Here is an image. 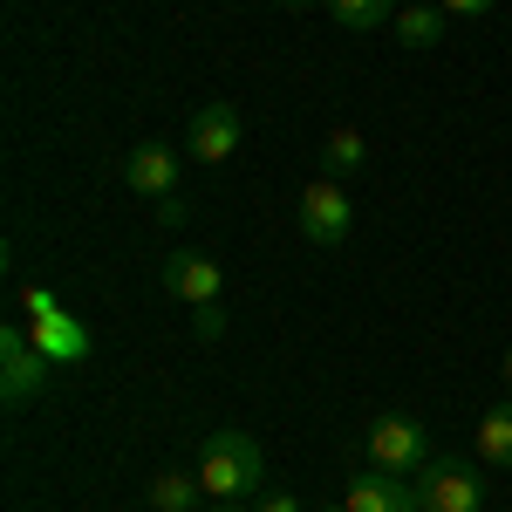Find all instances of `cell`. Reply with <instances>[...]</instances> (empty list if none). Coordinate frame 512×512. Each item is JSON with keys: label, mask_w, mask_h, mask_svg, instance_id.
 Returning a JSON list of instances; mask_svg holds the SVG:
<instances>
[{"label": "cell", "mask_w": 512, "mask_h": 512, "mask_svg": "<svg viewBox=\"0 0 512 512\" xmlns=\"http://www.w3.org/2000/svg\"><path fill=\"white\" fill-rule=\"evenodd\" d=\"M321 512H349V506H321Z\"/></svg>", "instance_id": "cell-21"}, {"label": "cell", "mask_w": 512, "mask_h": 512, "mask_svg": "<svg viewBox=\"0 0 512 512\" xmlns=\"http://www.w3.org/2000/svg\"><path fill=\"white\" fill-rule=\"evenodd\" d=\"M198 492H205L198 472H158V478H151V492H144V506H151V512H192Z\"/></svg>", "instance_id": "cell-13"}, {"label": "cell", "mask_w": 512, "mask_h": 512, "mask_svg": "<svg viewBox=\"0 0 512 512\" xmlns=\"http://www.w3.org/2000/svg\"><path fill=\"white\" fill-rule=\"evenodd\" d=\"M342 506L349 512H424V499H417V478H396V472H362L349 478V492H342Z\"/></svg>", "instance_id": "cell-8"}, {"label": "cell", "mask_w": 512, "mask_h": 512, "mask_svg": "<svg viewBox=\"0 0 512 512\" xmlns=\"http://www.w3.org/2000/svg\"><path fill=\"white\" fill-rule=\"evenodd\" d=\"M158 274H164V294H171V301H185V308H212V301H219V287H226L219 260H205V253H171Z\"/></svg>", "instance_id": "cell-7"}, {"label": "cell", "mask_w": 512, "mask_h": 512, "mask_svg": "<svg viewBox=\"0 0 512 512\" xmlns=\"http://www.w3.org/2000/svg\"><path fill=\"white\" fill-rule=\"evenodd\" d=\"M328 14H335L342 35H376L396 21V0H328Z\"/></svg>", "instance_id": "cell-11"}, {"label": "cell", "mask_w": 512, "mask_h": 512, "mask_svg": "<svg viewBox=\"0 0 512 512\" xmlns=\"http://www.w3.org/2000/svg\"><path fill=\"white\" fill-rule=\"evenodd\" d=\"M437 7H444V14H465V21H478V14H492L499 0H437Z\"/></svg>", "instance_id": "cell-16"}, {"label": "cell", "mask_w": 512, "mask_h": 512, "mask_svg": "<svg viewBox=\"0 0 512 512\" xmlns=\"http://www.w3.org/2000/svg\"><path fill=\"white\" fill-rule=\"evenodd\" d=\"M198 485L205 499H260L267 492V458H260V437L239 431V424H219L198 451Z\"/></svg>", "instance_id": "cell-1"}, {"label": "cell", "mask_w": 512, "mask_h": 512, "mask_svg": "<svg viewBox=\"0 0 512 512\" xmlns=\"http://www.w3.org/2000/svg\"><path fill=\"white\" fill-rule=\"evenodd\" d=\"M212 512H246V506H239V499H219V506H212Z\"/></svg>", "instance_id": "cell-18"}, {"label": "cell", "mask_w": 512, "mask_h": 512, "mask_svg": "<svg viewBox=\"0 0 512 512\" xmlns=\"http://www.w3.org/2000/svg\"><path fill=\"white\" fill-rule=\"evenodd\" d=\"M239 137H246V123H239L233 103H198L192 123H185V151L198 164H226L239 151Z\"/></svg>", "instance_id": "cell-5"}, {"label": "cell", "mask_w": 512, "mask_h": 512, "mask_svg": "<svg viewBox=\"0 0 512 512\" xmlns=\"http://www.w3.org/2000/svg\"><path fill=\"white\" fill-rule=\"evenodd\" d=\"M123 185L137 198H151V205H164V198H178V151L171 144H137L130 158H123Z\"/></svg>", "instance_id": "cell-6"}, {"label": "cell", "mask_w": 512, "mask_h": 512, "mask_svg": "<svg viewBox=\"0 0 512 512\" xmlns=\"http://www.w3.org/2000/svg\"><path fill=\"white\" fill-rule=\"evenodd\" d=\"M35 383H41V369L21 355V335H7V403H21Z\"/></svg>", "instance_id": "cell-14"}, {"label": "cell", "mask_w": 512, "mask_h": 512, "mask_svg": "<svg viewBox=\"0 0 512 512\" xmlns=\"http://www.w3.org/2000/svg\"><path fill=\"white\" fill-rule=\"evenodd\" d=\"M260 512H301V499L280 492V485H267V492H260Z\"/></svg>", "instance_id": "cell-15"}, {"label": "cell", "mask_w": 512, "mask_h": 512, "mask_svg": "<svg viewBox=\"0 0 512 512\" xmlns=\"http://www.w3.org/2000/svg\"><path fill=\"white\" fill-rule=\"evenodd\" d=\"M280 7H315V0H280ZM321 7H328V0H321Z\"/></svg>", "instance_id": "cell-20"}, {"label": "cell", "mask_w": 512, "mask_h": 512, "mask_svg": "<svg viewBox=\"0 0 512 512\" xmlns=\"http://www.w3.org/2000/svg\"><path fill=\"white\" fill-rule=\"evenodd\" d=\"M369 465H376V472H396V478H417L424 465H431V437H424V424L403 417V410L376 417V424H369Z\"/></svg>", "instance_id": "cell-2"}, {"label": "cell", "mask_w": 512, "mask_h": 512, "mask_svg": "<svg viewBox=\"0 0 512 512\" xmlns=\"http://www.w3.org/2000/svg\"><path fill=\"white\" fill-rule=\"evenodd\" d=\"M198 335H205V342H212V335H219V328H226V315H219V301H212V308H198V321H192Z\"/></svg>", "instance_id": "cell-17"}, {"label": "cell", "mask_w": 512, "mask_h": 512, "mask_svg": "<svg viewBox=\"0 0 512 512\" xmlns=\"http://www.w3.org/2000/svg\"><path fill=\"white\" fill-rule=\"evenodd\" d=\"M362 164H369L362 130H349V123H342V130H328V137H321V171H328V178H349V171H362Z\"/></svg>", "instance_id": "cell-12"}, {"label": "cell", "mask_w": 512, "mask_h": 512, "mask_svg": "<svg viewBox=\"0 0 512 512\" xmlns=\"http://www.w3.org/2000/svg\"><path fill=\"white\" fill-rule=\"evenodd\" d=\"M499 376H506V383H512V349H506V362H499Z\"/></svg>", "instance_id": "cell-19"}, {"label": "cell", "mask_w": 512, "mask_h": 512, "mask_svg": "<svg viewBox=\"0 0 512 512\" xmlns=\"http://www.w3.org/2000/svg\"><path fill=\"white\" fill-rule=\"evenodd\" d=\"M444 7L437 0H417V7H396V21H390V35H396V48H410V55H424V48H437L444 41Z\"/></svg>", "instance_id": "cell-9"}, {"label": "cell", "mask_w": 512, "mask_h": 512, "mask_svg": "<svg viewBox=\"0 0 512 512\" xmlns=\"http://www.w3.org/2000/svg\"><path fill=\"white\" fill-rule=\"evenodd\" d=\"M349 226H355L349 185H342V178H328V171H315V178H308V192H301V239H315V246H342Z\"/></svg>", "instance_id": "cell-4"}, {"label": "cell", "mask_w": 512, "mask_h": 512, "mask_svg": "<svg viewBox=\"0 0 512 512\" xmlns=\"http://www.w3.org/2000/svg\"><path fill=\"white\" fill-rule=\"evenodd\" d=\"M417 499L424 512H485V478L465 458H431L417 472Z\"/></svg>", "instance_id": "cell-3"}, {"label": "cell", "mask_w": 512, "mask_h": 512, "mask_svg": "<svg viewBox=\"0 0 512 512\" xmlns=\"http://www.w3.org/2000/svg\"><path fill=\"white\" fill-rule=\"evenodd\" d=\"M478 458H485L492 472H512V403H492V410L478 417Z\"/></svg>", "instance_id": "cell-10"}]
</instances>
